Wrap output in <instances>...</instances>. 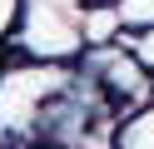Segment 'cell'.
<instances>
[{
  "instance_id": "cell-1",
  "label": "cell",
  "mask_w": 154,
  "mask_h": 149,
  "mask_svg": "<svg viewBox=\"0 0 154 149\" xmlns=\"http://www.w3.org/2000/svg\"><path fill=\"white\" fill-rule=\"evenodd\" d=\"M134 60H139V65H144V70H154V25H149V30H144V35H139V40H134Z\"/></svg>"
}]
</instances>
